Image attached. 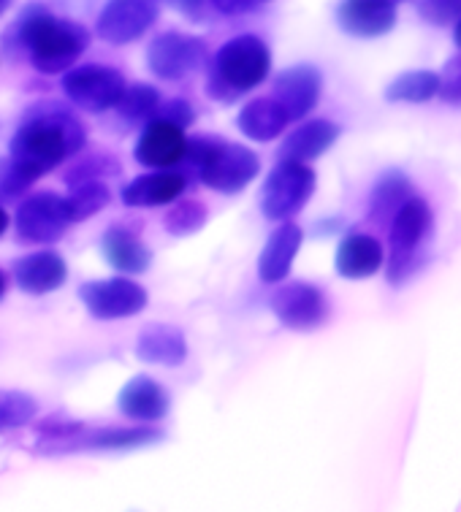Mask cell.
I'll return each mask as SVG.
<instances>
[{"label": "cell", "instance_id": "obj_1", "mask_svg": "<svg viewBox=\"0 0 461 512\" xmlns=\"http://www.w3.org/2000/svg\"><path fill=\"white\" fill-rule=\"evenodd\" d=\"M85 125L63 109H38L19 125L11 141V166L25 182H36L85 147Z\"/></svg>", "mask_w": 461, "mask_h": 512}, {"label": "cell", "instance_id": "obj_2", "mask_svg": "<svg viewBox=\"0 0 461 512\" xmlns=\"http://www.w3.org/2000/svg\"><path fill=\"white\" fill-rule=\"evenodd\" d=\"M11 38H17L41 74H63L90 47L87 28L57 19L44 6H28L22 11L17 25L11 28Z\"/></svg>", "mask_w": 461, "mask_h": 512}, {"label": "cell", "instance_id": "obj_3", "mask_svg": "<svg viewBox=\"0 0 461 512\" xmlns=\"http://www.w3.org/2000/svg\"><path fill=\"white\" fill-rule=\"evenodd\" d=\"M179 163H188L190 171L204 185L226 196L245 190L261 171V160L253 149L234 144V141L215 139V136H198L188 141Z\"/></svg>", "mask_w": 461, "mask_h": 512}, {"label": "cell", "instance_id": "obj_4", "mask_svg": "<svg viewBox=\"0 0 461 512\" xmlns=\"http://www.w3.org/2000/svg\"><path fill=\"white\" fill-rule=\"evenodd\" d=\"M272 71V52L264 44V38L236 36L220 47L212 63L209 76V95L215 101L234 103L239 95L250 93L253 87L264 82Z\"/></svg>", "mask_w": 461, "mask_h": 512}, {"label": "cell", "instance_id": "obj_5", "mask_svg": "<svg viewBox=\"0 0 461 512\" xmlns=\"http://www.w3.org/2000/svg\"><path fill=\"white\" fill-rule=\"evenodd\" d=\"M160 431L147 426H131V429H112V426H82V423H63V426H47L44 437L38 442L41 453L57 456V453H85V450H131V447H147L158 442Z\"/></svg>", "mask_w": 461, "mask_h": 512}, {"label": "cell", "instance_id": "obj_6", "mask_svg": "<svg viewBox=\"0 0 461 512\" xmlns=\"http://www.w3.org/2000/svg\"><path fill=\"white\" fill-rule=\"evenodd\" d=\"M315 193V171L299 160H280V166L266 177L261 209L274 223L299 215Z\"/></svg>", "mask_w": 461, "mask_h": 512}, {"label": "cell", "instance_id": "obj_7", "mask_svg": "<svg viewBox=\"0 0 461 512\" xmlns=\"http://www.w3.org/2000/svg\"><path fill=\"white\" fill-rule=\"evenodd\" d=\"M432 231V209L421 198H407L391 217V263L388 280L399 285L405 274L413 269V258L418 247Z\"/></svg>", "mask_w": 461, "mask_h": 512}, {"label": "cell", "instance_id": "obj_8", "mask_svg": "<svg viewBox=\"0 0 461 512\" xmlns=\"http://www.w3.org/2000/svg\"><path fill=\"white\" fill-rule=\"evenodd\" d=\"M125 76L109 66H82L63 76V93L85 112H109L125 93Z\"/></svg>", "mask_w": 461, "mask_h": 512}, {"label": "cell", "instance_id": "obj_9", "mask_svg": "<svg viewBox=\"0 0 461 512\" xmlns=\"http://www.w3.org/2000/svg\"><path fill=\"white\" fill-rule=\"evenodd\" d=\"M207 63V44L188 33H163L147 49V66L158 79L179 82L188 79Z\"/></svg>", "mask_w": 461, "mask_h": 512}, {"label": "cell", "instance_id": "obj_10", "mask_svg": "<svg viewBox=\"0 0 461 512\" xmlns=\"http://www.w3.org/2000/svg\"><path fill=\"white\" fill-rule=\"evenodd\" d=\"M79 298L95 320H123L147 307V290L128 277L87 282L79 288Z\"/></svg>", "mask_w": 461, "mask_h": 512}, {"label": "cell", "instance_id": "obj_11", "mask_svg": "<svg viewBox=\"0 0 461 512\" xmlns=\"http://www.w3.org/2000/svg\"><path fill=\"white\" fill-rule=\"evenodd\" d=\"M272 312L291 331H315L329 320L326 296L310 282H288L274 290Z\"/></svg>", "mask_w": 461, "mask_h": 512}, {"label": "cell", "instance_id": "obj_12", "mask_svg": "<svg viewBox=\"0 0 461 512\" xmlns=\"http://www.w3.org/2000/svg\"><path fill=\"white\" fill-rule=\"evenodd\" d=\"M158 0H109L98 17V36L106 44L125 47L133 44L155 25Z\"/></svg>", "mask_w": 461, "mask_h": 512}, {"label": "cell", "instance_id": "obj_13", "mask_svg": "<svg viewBox=\"0 0 461 512\" xmlns=\"http://www.w3.org/2000/svg\"><path fill=\"white\" fill-rule=\"evenodd\" d=\"M68 228L66 201L57 193H36L17 209V233L22 242L52 244Z\"/></svg>", "mask_w": 461, "mask_h": 512}, {"label": "cell", "instance_id": "obj_14", "mask_svg": "<svg viewBox=\"0 0 461 512\" xmlns=\"http://www.w3.org/2000/svg\"><path fill=\"white\" fill-rule=\"evenodd\" d=\"M323 93V74L315 66H291L274 79V101L280 103L288 120H304L318 106Z\"/></svg>", "mask_w": 461, "mask_h": 512}, {"label": "cell", "instance_id": "obj_15", "mask_svg": "<svg viewBox=\"0 0 461 512\" xmlns=\"http://www.w3.org/2000/svg\"><path fill=\"white\" fill-rule=\"evenodd\" d=\"M185 147H188V139L177 122L152 117L147 120L142 139L136 144V160L147 168L179 166Z\"/></svg>", "mask_w": 461, "mask_h": 512}, {"label": "cell", "instance_id": "obj_16", "mask_svg": "<svg viewBox=\"0 0 461 512\" xmlns=\"http://www.w3.org/2000/svg\"><path fill=\"white\" fill-rule=\"evenodd\" d=\"M337 22L339 28L356 38L386 36L396 25V6L388 0H342Z\"/></svg>", "mask_w": 461, "mask_h": 512}, {"label": "cell", "instance_id": "obj_17", "mask_svg": "<svg viewBox=\"0 0 461 512\" xmlns=\"http://www.w3.org/2000/svg\"><path fill=\"white\" fill-rule=\"evenodd\" d=\"M117 404L125 418L136 423H158L169 412L171 399L158 380H152L147 374H136L123 385Z\"/></svg>", "mask_w": 461, "mask_h": 512}, {"label": "cell", "instance_id": "obj_18", "mask_svg": "<svg viewBox=\"0 0 461 512\" xmlns=\"http://www.w3.org/2000/svg\"><path fill=\"white\" fill-rule=\"evenodd\" d=\"M304 231L296 223L283 220V225H277L272 236L266 239L261 258H258V277L264 282H283L291 274V266L296 261V255L302 250Z\"/></svg>", "mask_w": 461, "mask_h": 512}, {"label": "cell", "instance_id": "obj_19", "mask_svg": "<svg viewBox=\"0 0 461 512\" xmlns=\"http://www.w3.org/2000/svg\"><path fill=\"white\" fill-rule=\"evenodd\" d=\"M188 185L185 174L171 168H152V174L133 179L123 187V204L133 209H150V206L174 204Z\"/></svg>", "mask_w": 461, "mask_h": 512}, {"label": "cell", "instance_id": "obj_20", "mask_svg": "<svg viewBox=\"0 0 461 512\" xmlns=\"http://www.w3.org/2000/svg\"><path fill=\"white\" fill-rule=\"evenodd\" d=\"M14 277H17V285L25 293L44 296V293L63 288V282L68 277V266L57 252H33L28 258H19L14 263Z\"/></svg>", "mask_w": 461, "mask_h": 512}, {"label": "cell", "instance_id": "obj_21", "mask_svg": "<svg viewBox=\"0 0 461 512\" xmlns=\"http://www.w3.org/2000/svg\"><path fill=\"white\" fill-rule=\"evenodd\" d=\"M101 250H104V261L120 274H144L152 263L150 247L123 225H114L104 233Z\"/></svg>", "mask_w": 461, "mask_h": 512}, {"label": "cell", "instance_id": "obj_22", "mask_svg": "<svg viewBox=\"0 0 461 512\" xmlns=\"http://www.w3.org/2000/svg\"><path fill=\"white\" fill-rule=\"evenodd\" d=\"M334 263L345 280H367L383 266V244L367 233H353L337 247Z\"/></svg>", "mask_w": 461, "mask_h": 512}, {"label": "cell", "instance_id": "obj_23", "mask_svg": "<svg viewBox=\"0 0 461 512\" xmlns=\"http://www.w3.org/2000/svg\"><path fill=\"white\" fill-rule=\"evenodd\" d=\"M136 355L147 364L179 366L188 355V342H185V334L179 328L166 326V323H152L139 334Z\"/></svg>", "mask_w": 461, "mask_h": 512}, {"label": "cell", "instance_id": "obj_24", "mask_svg": "<svg viewBox=\"0 0 461 512\" xmlns=\"http://www.w3.org/2000/svg\"><path fill=\"white\" fill-rule=\"evenodd\" d=\"M339 139V128L331 120H310L299 125L296 131L285 139L280 147V160H299L310 163L320 158L323 152H329L331 144Z\"/></svg>", "mask_w": 461, "mask_h": 512}, {"label": "cell", "instance_id": "obj_25", "mask_svg": "<svg viewBox=\"0 0 461 512\" xmlns=\"http://www.w3.org/2000/svg\"><path fill=\"white\" fill-rule=\"evenodd\" d=\"M288 114L274 98H255L239 112V131L253 141H274L288 125Z\"/></svg>", "mask_w": 461, "mask_h": 512}, {"label": "cell", "instance_id": "obj_26", "mask_svg": "<svg viewBox=\"0 0 461 512\" xmlns=\"http://www.w3.org/2000/svg\"><path fill=\"white\" fill-rule=\"evenodd\" d=\"M407 198H413V185L405 174L399 171H388L386 177L377 179L375 190H372V201H369V212L377 223L391 220L396 215V209L405 204Z\"/></svg>", "mask_w": 461, "mask_h": 512}, {"label": "cell", "instance_id": "obj_27", "mask_svg": "<svg viewBox=\"0 0 461 512\" xmlns=\"http://www.w3.org/2000/svg\"><path fill=\"white\" fill-rule=\"evenodd\" d=\"M440 90V74L434 71H407L386 87L388 103H426Z\"/></svg>", "mask_w": 461, "mask_h": 512}, {"label": "cell", "instance_id": "obj_28", "mask_svg": "<svg viewBox=\"0 0 461 512\" xmlns=\"http://www.w3.org/2000/svg\"><path fill=\"white\" fill-rule=\"evenodd\" d=\"M66 201V215L68 223H82V220H90L95 217L101 209L109 206L112 201V193H109V187L104 182H95V179H87L82 185L76 187L74 193Z\"/></svg>", "mask_w": 461, "mask_h": 512}, {"label": "cell", "instance_id": "obj_29", "mask_svg": "<svg viewBox=\"0 0 461 512\" xmlns=\"http://www.w3.org/2000/svg\"><path fill=\"white\" fill-rule=\"evenodd\" d=\"M38 401L25 391H0V434L28 426L36 418Z\"/></svg>", "mask_w": 461, "mask_h": 512}, {"label": "cell", "instance_id": "obj_30", "mask_svg": "<svg viewBox=\"0 0 461 512\" xmlns=\"http://www.w3.org/2000/svg\"><path fill=\"white\" fill-rule=\"evenodd\" d=\"M160 106V93L150 84H133V87H125L123 98L117 103V109L123 114L125 120H152L158 114Z\"/></svg>", "mask_w": 461, "mask_h": 512}, {"label": "cell", "instance_id": "obj_31", "mask_svg": "<svg viewBox=\"0 0 461 512\" xmlns=\"http://www.w3.org/2000/svg\"><path fill=\"white\" fill-rule=\"evenodd\" d=\"M204 223H207V209L198 201H174L166 215V228L174 236H190V233L201 231Z\"/></svg>", "mask_w": 461, "mask_h": 512}, {"label": "cell", "instance_id": "obj_32", "mask_svg": "<svg viewBox=\"0 0 461 512\" xmlns=\"http://www.w3.org/2000/svg\"><path fill=\"white\" fill-rule=\"evenodd\" d=\"M415 6H418L421 19H426L429 25H437V28L461 17V0H415Z\"/></svg>", "mask_w": 461, "mask_h": 512}, {"label": "cell", "instance_id": "obj_33", "mask_svg": "<svg viewBox=\"0 0 461 512\" xmlns=\"http://www.w3.org/2000/svg\"><path fill=\"white\" fill-rule=\"evenodd\" d=\"M437 95L445 103H461V55L448 60L440 74V90Z\"/></svg>", "mask_w": 461, "mask_h": 512}, {"label": "cell", "instance_id": "obj_34", "mask_svg": "<svg viewBox=\"0 0 461 512\" xmlns=\"http://www.w3.org/2000/svg\"><path fill=\"white\" fill-rule=\"evenodd\" d=\"M160 120H169V122H177L179 128H185L193 122V109H190L188 101H169L166 106H158V114Z\"/></svg>", "mask_w": 461, "mask_h": 512}, {"label": "cell", "instance_id": "obj_35", "mask_svg": "<svg viewBox=\"0 0 461 512\" xmlns=\"http://www.w3.org/2000/svg\"><path fill=\"white\" fill-rule=\"evenodd\" d=\"M6 228H9V215H6V209L0 206V236L6 233Z\"/></svg>", "mask_w": 461, "mask_h": 512}, {"label": "cell", "instance_id": "obj_36", "mask_svg": "<svg viewBox=\"0 0 461 512\" xmlns=\"http://www.w3.org/2000/svg\"><path fill=\"white\" fill-rule=\"evenodd\" d=\"M453 41H456V47L461 49V17L459 22H456V30H453Z\"/></svg>", "mask_w": 461, "mask_h": 512}, {"label": "cell", "instance_id": "obj_37", "mask_svg": "<svg viewBox=\"0 0 461 512\" xmlns=\"http://www.w3.org/2000/svg\"><path fill=\"white\" fill-rule=\"evenodd\" d=\"M6 296V277H3V271H0V301Z\"/></svg>", "mask_w": 461, "mask_h": 512}, {"label": "cell", "instance_id": "obj_38", "mask_svg": "<svg viewBox=\"0 0 461 512\" xmlns=\"http://www.w3.org/2000/svg\"><path fill=\"white\" fill-rule=\"evenodd\" d=\"M388 3H394V6H396V3H402V0H388Z\"/></svg>", "mask_w": 461, "mask_h": 512}]
</instances>
